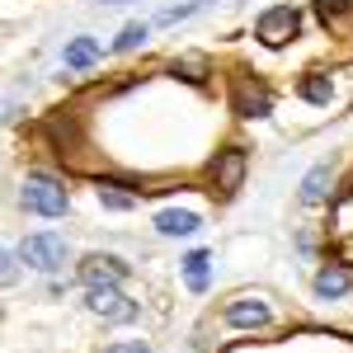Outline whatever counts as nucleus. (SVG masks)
I'll return each mask as SVG.
<instances>
[{
	"label": "nucleus",
	"instance_id": "20",
	"mask_svg": "<svg viewBox=\"0 0 353 353\" xmlns=\"http://www.w3.org/2000/svg\"><path fill=\"white\" fill-rule=\"evenodd\" d=\"M94 5H132V0H94Z\"/></svg>",
	"mask_w": 353,
	"mask_h": 353
},
{
	"label": "nucleus",
	"instance_id": "18",
	"mask_svg": "<svg viewBox=\"0 0 353 353\" xmlns=\"http://www.w3.org/2000/svg\"><path fill=\"white\" fill-rule=\"evenodd\" d=\"M353 10V0H316V14L325 19V24H334L339 14H349Z\"/></svg>",
	"mask_w": 353,
	"mask_h": 353
},
{
	"label": "nucleus",
	"instance_id": "17",
	"mask_svg": "<svg viewBox=\"0 0 353 353\" xmlns=\"http://www.w3.org/2000/svg\"><path fill=\"white\" fill-rule=\"evenodd\" d=\"M179 71H184V81H208V61H203V57H179V61H174V76H179Z\"/></svg>",
	"mask_w": 353,
	"mask_h": 353
},
{
	"label": "nucleus",
	"instance_id": "12",
	"mask_svg": "<svg viewBox=\"0 0 353 353\" xmlns=\"http://www.w3.org/2000/svg\"><path fill=\"white\" fill-rule=\"evenodd\" d=\"M179 269H184L189 292H208V283H212V254H208V250H189V254L179 259Z\"/></svg>",
	"mask_w": 353,
	"mask_h": 353
},
{
	"label": "nucleus",
	"instance_id": "2",
	"mask_svg": "<svg viewBox=\"0 0 353 353\" xmlns=\"http://www.w3.org/2000/svg\"><path fill=\"white\" fill-rule=\"evenodd\" d=\"M301 33V10L297 5H269L259 19H254V38L264 48H288Z\"/></svg>",
	"mask_w": 353,
	"mask_h": 353
},
{
	"label": "nucleus",
	"instance_id": "10",
	"mask_svg": "<svg viewBox=\"0 0 353 353\" xmlns=\"http://www.w3.org/2000/svg\"><path fill=\"white\" fill-rule=\"evenodd\" d=\"M311 288H316V297H321V301H339V297H349V292H353V273L344 269V264H325V269L316 273Z\"/></svg>",
	"mask_w": 353,
	"mask_h": 353
},
{
	"label": "nucleus",
	"instance_id": "14",
	"mask_svg": "<svg viewBox=\"0 0 353 353\" xmlns=\"http://www.w3.org/2000/svg\"><path fill=\"white\" fill-rule=\"evenodd\" d=\"M330 184H334V170H330V165L306 170V179H301V203H306V208L325 203V198H330Z\"/></svg>",
	"mask_w": 353,
	"mask_h": 353
},
{
	"label": "nucleus",
	"instance_id": "8",
	"mask_svg": "<svg viewBox=\"0 0 353 353\" xmlns=\"http://www.w3.org/2000/svg\"><path fill=\"white\" fill-rule=\"evenodd\" d=\"M245 165H250V151H245V146L217 151V161H212V184H217L221 193H236L245 184Z\"/></svg>",
	"mask_w": 353,
	"mask_h": 353
},
{
	"label": "nucleus",
	"instance_id": "3",
	"mask_svg": "<svg viewBox=\"0 0 353 353\" xmlns=\"http://www.w3.org/2000/svg\"><path fill=\"white\" fill-rule=\"evenodd\" d=\"M19 259H24L28 269H38V273H57L61 264H66V241L52 236V231L24 236V241H19Z\"/></svg>",
	"mask_w": 353,
	"mask_h": 353
},
{
	"label": "nucleus",
	"instance_id": "15",
	"mask_svg": "<svg viewBox=\"0 0 353 353\" xmlns=\"http://www.w3.org/2000/svg\"><path fill=\"white\" fill-rule=\"evenodd\" d=\"M146 33H151V24H123V33L113 38V52H137L146 43Z\"/></svg>",
	"mask_w": 353,
	"mask_h": 353
},
{
	"label": "nucleus",
	"instance_id": "4",
	"mask_svg": "<svg viewBox=\"0 0 353 353\" xmlns=\"http://www.w3.org/2000/svg\"><path fill=\"white\" fill-rule=\"evenodd\" d=\"M231 113H236V118H269L273 113V90L264 81L236 76V81H231Z\"/></svg>",
	"mask_w": 353,
	"mask_h": 353
},
{
	"label": "nucleus",
	"instance_id": "11",
	"mask_svg": "<svg viewBox=\"0 0 353 353\" xmlns=\"http://www.w3.org/2000/svg\"><path fill=\"white\" fill-rule=\"evenodd\" d=\"M198 212H189V208H165V212H156V231L161 236H170V241H179V236H198Z\"/></svg>",
	"mask_w": 353,
	"mask_h": 353
},
{
	"label": "nucleus",
	"instance_id": "13",
	"mask_svg": "<svg viewBox=\"0 0 353 353\" xmlns=\"http://www.w3.org/2000/svg\"><path fill=\"white\" fill-rule=\"evenodd\" d=\"M297 94L306 99V104H316V109H325L330 99H334V81H330L325 71H306L297 81Z\"/></svg>",
	"mask_w": 353,
	"mask_h": 353
},
{
	"label": "nucleus",
	"instance_id": "9",
	"mask_svg": "<svg viewBox=\"0 0 353 353\" xmlns=\"http://www.w3.org/2000/svg\"><path fill=\"white\" fill-rule=\"evenodd\" d=\"M61 61H66V71H90V66H99L104 61V48H99V38H66V48H61Z\"/></svg>",
	"mask_w": 353,
	"mask_h": 353
},
{
	"label": "nucleus",
	"instance_id": "7",
	"mask_svg": "<svg viewBox=\"0 0 353 353\" xmlns=\"http://www.w3.org/2000/svg\"><path fill=\"white\" fill-rule=\"evenodd\" d=\"M128 264L118 259V254H85V264H81V283L85 288H118L123 278H128Z\"/></svg>",
	"mask_w": 353,
	"mask_h": 353
},
{
	"label": "nucleus",
	"instance_id": "1",
	"mask_svg": "<svg viewBox=\"0 0 353 353\" xmlns=\"http://www.w3.org/2000/svg\"><path fill=\"white\" fill-rule=\"evenodd\" d=\"M19 203L33 217H66L71 212V193H66V184H57L52 174H28L24 189H19Z\"/></svg>",
	"mask_w": 353,
	"mask_h": 353
},
{
	"label": "nucleus",
	"instance_id": "19",
	"mask_svg": "<svg viewBox=\"0 0 353 353\" xmlns=\"http://www.w3.org/2000/svg\"><path fill=\"white\" fill-rule=\"evenodd\" d=\"M104 353H151V344H146V339H118V344H109Z\"/></svg>",
	"mask_w": 353,
	"mask_h": 353
},
{
	"label": "nucleus",
	"instance_id": "5",
	"mask_svg": "<svg viewBox=\"0 0 353 353\" xmlns=\"http://www.w3.org/2000/svg\"><path fill=\"white\" fill-rule=\"evenodd\" d=\"M85 301H90V311H94L99 321H109V325H132L137 316H141V306H137L132 297H123L118 288H90Z\"/></svg>",
	"mask_w": 353,
	"mask_h": 353
},
{
	"label": "nucleus",
	"instance_id": "6",
	"mask_svg": "<svg viewBox=\"0 0 353 353\" xmlns=\"http://www.w3.org/2000/svg\"><path fill=\"white\" fill-rule=\"evenodd\" d=\"M221 321L231 330H269L273 325V306L264 297H231L221 306Z\"/></svg>",
	"mask_w": 353,
	"mask_h": 353
},
{
	"label": "nucleus",
	"instance_id": "16",
	"mask_svg": "<svg viewBox=\"0 0 353 353\" xmlns=\"http://www.w3.org/2000/svg\"><path fill=\"white\" fill-rule=\"evenodd\" d=\"M99 203L109 208V212H128L137 198H128V193H118V184H109V179H99Z\"/></svg>",
	"mask_w": 353,
	"mask_h": 353
}]
</instances>
